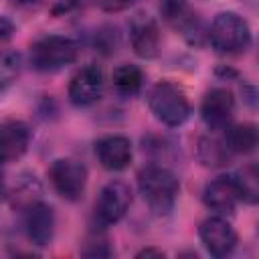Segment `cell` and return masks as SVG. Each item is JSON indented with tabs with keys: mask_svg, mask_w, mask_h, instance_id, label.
<instances>
[{
	"mask_svg": "<svg viewBox=\"0 0 259 259\" xmlns=\"http://www.w3.org/2000/svg\"><path fill=\"white\" fill-rule=\"evenodd\" d=\"M138 190L154 214L166 217L174 210L180 184L176 174L166 166L148 164L138 172Z\"/></svg>",
	"mask_w": 259,
	"mask_h": 259,
	"instance_id": "obj_1",
	"label": "cell"
},
{
	"mask_svg": "<svg viewBox=\"0 0 259 259\" xmlns=\"http://www.w3.org/2000/svg\"><path fill=\"white\" fill-rule=\"evenodd\" d=\"M148 107L154 117L168 127H178L190 117V103L186 93L170 81H160L150 89Z\"/></svg>",
	"mask_w": 259,
	"mask_h": 259,
	"instance_id": "obj_2",
	"label": "cell"
},
{
	"mask_svg": "<svg viewBox=\"0 0 259 259\" xmlns=\"http://www.w3.org/2000/svg\"><path fill=\"white\" fill-rule=\"evenodd\" d=\"M208 42L217 53L237 55L251 45L249 24L237 12H219L208 28Z\"/></svg>",
	"mask_w": 259,
	"mask_h": 259,
	"instance_id": "obj_3",
	"label": "cell"
},
{
	"mask_svg": "<svg viewBox=\"0 0 259 259\" xmlns=\"http://www.w3.org/2000/svg\"><path fill=\"white\" fill-rule=\"evenodd\" d=\"M79 47L73 38L61 34H47L32 42L30 65L40 73H55L77 59Z\"/></svg>",
	"mask_w": 259,
	"mask_h": 259,
	"instance_id": "obj_4",
	"label": "cell"
},
{
	"mask_svg": "<svg viewBox=\"0 0 259 259\" xmlns=\"http://www.w3.org/2000/svg\"><path fill=\"white\" fill-rule=\"evenodd\" d=\"M130 204H132V188L121 180H111L101 188L95 200L93 219L101 229L111 227L125 217Z\"/></svg>",
	"mask_w": 259,
	"mask_h": 259,
	"instance_id": "obj_5",
	"label": "cell"
},
{
	"mask_svg": "<svg viewBox=\"0 0 259 259\" xmlns=\"http://www.w3.org/2000/svg\"><path fill=\"white\" fill-rule=\"evenodd\" d=\"M49 180L65 200H79L87 186V168L73 158H59L49 168Z\"/></svg>",
	"mask_w": 259,
	"mask_h": 259,
	"instance_id": "obj_6",
	"label": "cell"
},
{
	"mask_svg": "<svg viewBox=\"0 0 259 259\" xmlns=\"http://www.w3.org/2000/svg\"><path fill=\"white\" fill-rule=\"evenodd\" d=\"M103 87H105L103 71L97 65H85L71 77L69 101L77 107H89L101 99Z\"/></svg>",
	"mask_w": 259,
	"mask_h": 259,
	"instance_id": "obj_7",
	"label": "cell"
},
{
	"mask_svg": "<svg viewBox=\"0 0 259 259\" xmlns=\"http://www.w3.org/2000/svg\"><path fill=\"white\" fill-rule=\"evenodd\" d=\"M198 237L208 255L227 257L237 247V233L223 217H208L198 227Z\"/></svg>",
	"mask_w": 259,
	"mask_h": 259,
	"instance_id": "obj_8",
	"label": "cell"
},
{
	"mask_svg": "<svg viewBox=\"0 0 259 259\" xmlns=\"http://www.w3.org/2000/svg\"><path fill=\"white\" fill-rule=\"evenodd\" d=\"M130 42L140 59H154L160 49L158 22L146 12H136L130 20Z\"/></svg>",
	"mask_w": 259,
	"mask_h": 259,
	"instance_id": "obj_9",
	"label": "cell"
},
{
	"mask_svg": "<svg viewBox=\"0 0 259 259\" xmlns=\"http://www.w3.org/2000/svg\"><path fill=\"white\" fill-rule=\"evenodd\" d=\"M235 113V97L225 87H214L204 93L200 103V117L210 130H225Z\"/></svg>",
	"mask_w": 259,
	"mask_h": 259,
	"instance_id": "obj_10",
	"label": "cell"
},
{
	"mask_svg": "<svg viewBox=\"0 0 259 259\" xmlns=\"http://www.w3.org/2000/svg\"><path fill=\"white\" fill-rule=\"evenodd\" d=\"M24 231L32 245L47 247L55 235V210L51 204L36 200L24 210Z\"/></svg>",
	"mask_w": 259,
	"mask_h": 259,
	"instance_id": "obj_11",
	"label": "cell"
},
{
	"mask_svg": "<svg viewBox=\"0 0 259 259\" xmlns=\"http://www.w3.org/2000/svg\"><path fill=\"white\" fill-rule=\"evenodd\" d=\"M95 156L105 170L119 172L132 162V142L121 134H109L95 142Z\"/></svg>",
	"mask_w": 259,
	"mask_h": 259,
	"instance_id": "obj_12",
	"label": "cell"
},
{
	"mask_svg": "<svg viewBox=\"0 0 259 259\" xmlns=\"http://www.w3.org/2000/svg\"><path fill=\"white\" fill-rule=\"evenodd\" d=\"M239 200L241 196L233 176H219L210 180L202 190V202L206 204V208L219 214H231Z\"/></svg>",
	"mask_w": 259,
	"mask_h": 259,
	"instance_id": "obj_13",
	"label": "cell"
},
{
	"mask_svg": "<svg viewBox=\"0 0 259 259\" xmlns=\"http://www.w3.org/2000/svg\"><path fill=\"white\" fill-rule=\"evenodd\" d=\"M160 14L190 42H194V38L200 34V20L186 0H160Z\"/></svg>",
	"mask_w": 259,
	"mask_h": 259,
	"instance_id": "obj_14",
	"label": "cell"
},
{
	"mask_svg": "<svg viewBox=\"0 0 259 259\" xmlns=\"http://www.w3.org/2000/svg\"><path fill=\"white\" fill-rule=\"evenodd\" d=\"M30 144V130L24 121L6 119L0 127V146H2V162L10 164L22 158Z\"/></svg>",
	"mask_w": 259,
	"mask_h": 259,
	"instance_id": "obj_15",
	"label": "cell"
},
{
	"mask_svg": "<svg viewBox=\"0 0 259 259\" xmlns=\"http://www.w3.org/2000/svg\"><path fill=\"white\" fill-rule=\"evenodd\" d=\"M225 130V144L231 154H253L255 150H259V125L235 123Z\"/></svg>",
	"mask_w": 259,
	"mask_h": 259,
	"instance_id": "obj_16",
	"label": "cell"
},
{
	"mask_svg": "<svg viewBox=\"0 0 259 259\" xmlns=\"http://www.w3.org/2000/svg\"><path fill=\"white\" fill-rule=\"evenodd\" d=\"M113 89L117 91V95L121 97H134L140 93L142 85H144V73L138 65L132 63H123L113 71Z\"/></svg>",
	"mask_w": 259,
	"mask_h": 259,
	"instance_id": "obj_17",
	"label": "cell"
},
{
	"mask_svg": "<svg viewBox=\"0 0 259 259\" xmlns=\"http://www.w3.org/2000/svg\"><path fill=\"white\" fill-rule=\"evenodd\" d=\"M233 178H235L241 200L247 204H257L259 202V164L251 162L241 166L233 174Z\"/></svg>",
	"mask_w": 259,
	"mask_h": 259,
	"instance_id": "obj_18",
	"label": "cell"
},
{
	"mask_svg": "<svg viewBox=\"0 0 259 259\" xmlns=\"http://www.w3.org/2000/svg\"><path fill=\"white\" fill-rule=\"evenodd\" d=\"M196 154H198V160L202 166H208V168H219V166H225L229 162V156H231V150L227 148L225 140H217V138H210V136H202L198 140V146H196Z\"/></svg>",
	"mask_w": 259,
	"mask_h": 259,
	"instance_id": "obj_19",
	"label": "cell"
},
{
	"mask_svg": "<svg viewBox=\"0 0 259 259\" xmlns=\"http://www.w3.org/2000/svg\"><path fill=\"white\" fill-rule=\"evenodd\" d=\"M18 71H20V57L16 53H4L2 55V65H0L2 89H6L12 81H16Z\"/></svg>",
	"mask_w": 259,
	"mask_h": 259,
	"instance_id": "obj_20",
	"label": "cell"
},
{
	"mask_svg": "<svg viewBox=\"0 0 259 259\" xmlns=\"http://www.w3.org/2000/svg\"><path fill=\"white\" fill-rule=\"evenodd\" d=\"M95 2H99V6H103L105 10H121L138 0H95Z\"/></svg>",
	"mask_w": 259,
	"mask_h": 259,
	"instance_id": "obj_21",
	"label": "cell"
},
{
	"mask_svg": "<svg viewBox=\"0 0 259 259\" xmlns=\"http://www.w3.org/2000/svg\"><path fill=\"white\" fill-rule=\"evenodd\" d=\"M12 30H14V26L10 24L8 16H2V20H0V32H2V40H4V42H6L8 38H10Z\"/></svg>",
	"mask_w": 259,
	"mask_h": 259,
	"instance_id": "obj_22",
	"label": "cell"
},
{
	"mask_svg": "<svg viewBox=\"0 0 259 259\" xmlns=\"http://www.w3.org/2000/svg\"><path fill=\"white\" fill-rule=\"evenodd\" d=\"M16 6H22V8H34V6H38L42 0H12Z\"/></svg>",
	"mask_w": 259,
	"mask_h": 259,
	"instance_id": "obj_23",
	"label": "cell"
},
{
	"mask_svg": "<svg viewBox=\"0 0 259 259\" xmlns=\"http://www.w3.org/2000/svg\"><path fill=\"white\" fill-rule=\"evenodd\" d=\"M152 255H156V257H162L164 253H162L160 249H142V251L138 253V257H152Z\"/></svg>",
	"mask_w": 259,
	"mask_h": 259,
	"instance_id": "obj_24",
	"label": "cell"
}]
</instances>
